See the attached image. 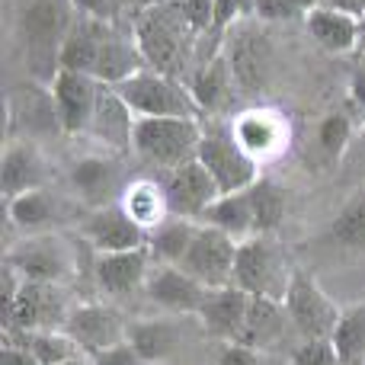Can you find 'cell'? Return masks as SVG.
<instances>
[{"instance_id": "obj_42", "label": "cell", "mask_w": 365, "mask_h": 365, "mask_svg": "<svg viewBox=\"0 0 365 365\" xmlns=\"http://www.w3.org/2000/svg\"><path fill=\"white\" fill-rule=\"evenodd\" d=\"M218 365H263V362H259L257 349L244 346V343H225Z\"/></svg>"}, {"instance_id": "obj_39", "label": "cell", "mask_w": 365, "mask_h": 365, "mask_svg": "<svg viewBox=\"0 0 365 365\" xmlns=\"http://www.w3.org/2000/svg\"><path fill=\"white\" fill-rule=\"evenodd\" d=\"M81 10V16L100 19V23H113L122 10V0H71Z\"/></svg>"}, {"instance_id": "obj_29", "label": "cell", "mask_w": 365, "mask_h": 365, "mask_svg": "<svg viewBox=\"0 0 365 365\" xmlns=\"http://www.w3.org/2000/svg\"><path fill=\"white\" fill-rule=\"evenodd\" d=\"M128 343L148 365H158L180 349V330L170 321H135L128 324Z\"/></svg>"}, {"instance_id": "obj_27", "label": "cell", "mask_w": 365, "mask_h": 365, "mask_svg": "<svg viewBox=\"0 0 365 365\" xmlns=\"http://www.w3.org/2000/svg\"><path fill=\"white\" fill-rule=\"evenodd\" d=\"M6 215L19 231L29 234H48V227L58 221V199L48 189H32L16 199H6Z\"/></svg>"}, {"instance_id": "obj_19", "label": "cell", "mask_w": 365, "mask_h": 365, "mask_svg": "<svg viewBox=\"0 0 365 365\" xmlns=\"http://www.w3.org/2000/svg\"><path fill=\"white\" fill-rule=\"evenodd\" d=\"M151 250L138 247V250H122V253H100L93 263L96 289L109 298H122L132 292L145 289L148 276H151Z\"/></svg>"}, {"instance_id": "obj_11", "label": "cell", "mask_w": 365, "mask_h": 365, "mask_svg": "<svg viewBox=\"0 0 365 365\" xmlns=\"http://www.w3.org/2000/svg\"><path fill=\"white\" fill-rule=\"evenodd\" d=\"M6 115H10V138H42V135L61 132L58 106L51 87L42 81L19 83L6 96ZM64 135V132H61Z\"/></svg>"}, {"instance_id": "obj_34", "label": "cell", "mask_w": 365, "mask_h": 365, "mask_svg": "<svg viewBox=\"0 0 365 365\" xmlns=\"http://www.w3.org/2000/svg\"><path fill=\"white\" fill-rule=\"evenodd\" d=\"M253 199V218H257V234H272L282 225L285 215V192L269 180H259L257 186H250Z\"/></svg>"}, {"instance_id": "obj_41", "label": "cell", "mask_w": 365, "mask_h": 365, "mask_svg": "<svg viewBox=\"0 0 365 365\" xmlns=\"http://www.w3.org/2000/svg\"><path fill=\"white\" fill-rule=\"evenodd\" d=\"M244 10V0H215V26L218 32H231L237 26V16Z\"/></svg>"}, {"instance_id": "obj_30", "label": "cell", "mask_w": 365, "mask_h": 365, "mask_svg": "<svg viewBox=\"0 0 365 365\" xmlns=\"http://www.w3.org/2000/svg\"><path fill=\"white\" fill-rule=\"evenodd\" d=\"M231 132H234V138H237V145L257 160L266 158V154H272V151H279V145H282V125L266 113L240 115V122L231 128Z\"/></svg>"}, {"instance_id": "obj_45", "label": "cell", "mask_w": 365, "mask_h": 365, "mask_svg": "<svg viewBox=\"0 0 365 365\" xmlns=\"http://www.w3.org/2000/svg\"><path fill=\"white\" fill-rule=\"evenodd\" d=\"M292 6H295V13H304L308 16L311 10H317V6H327V0H289Z\"/></svg>"}, {"instance_id": "obj_4", "label": "cell", "mask_w": 365, "mask_h": 365, "mask_svg": "<svg viewBox=\"0 0 365 365\" xmlns=\"http://www.w3.org/2000/svg\"><path fill=\"white\" fill-rule=\"evenodd\" d=\"M292 266L272 234H253L237 244V263H234V285L250 298H269L282 302L292 282Z\"/></svg>"}, {"instance_id": "obj_43", "label": "cell", "mask_w": 365, "mask_h": 365, "mask_svg": "<svg viewBox=\"0 0 365 365\" xmlns=\"http://www.w3.org/2000/svg\"><path fill=\"white\" fill-rule=\"evenodd\" d=\"M0 365H38V362L26 346H19V343H6L4 356H0Z\"/></svg>"}, {"instance_id": "obj_2", "label": "cell", "mask_w": 365, "mask_h": 365, "mask_svg": "<svg viewBox=\"0 0 365 365\" xmlns=\"http://www.w3.org/2000/svg\"><path fill=\"white\" fill-rule=\"evenodd\" d=\"M195 36L182 16L177 13V6H151L135 19V48H138L145 68L158 71L167 77H186L189 68V42L186 38ZM189 81V77H186Z\"/></svg>"}, {"instance_id": "obj_32", "label": "cell", "mask_w": 365, "mask_h": 365, "mask_svg": "<svg viewBox=\"0 0 365 365\" xmlns=\"http://www.w3.org/2000/svg\"><path fill=\"white\" fill-rule=\"evenodd\" d=\"M330 343L340 365H365V302L343 311Z\"/></svg>"}, {"instance_id": "obj_26", "label": "cell", "mask_w": 365, "mask_h": 365, "mask_svg": "<svg viewBox=\"0 0 365 365\" xmlns=\"http://www.w3.org/2000/svg\"><path fill=\"white\" fill-rule=\"evenodd\" d=\"M199 225H212L218 231L231 234L234 240H247L257 234V218H253V199L250 189L244 192H231V195H218L215 205L205 212V218Z\"/></svg>"}, {"instance_id": "obj_16", "label": "cell", "mask_w": 365, "mask_h": 365, "mask_svg": "<svg viewBox=\"0 0 365 365\" xmlns=\"http://www.w3.org/2000/svg\"><path fill=\"white\" fill-rule=\"evenodd\" d=\"M48 87H51V96H55L61 132L64 135L90 132L103 83L93 81V77H87V74H77V71H58L55 81H51Z\"/></svg>"}, {"instance_id": "obj_10", "label": "cell", "mask_w": 365, "mask_h": 365, "mask_svg": "<svg viewBox=\"0 0 365 365\" xmlns=\"http://www.w3.org/2000/svg\"><path fill=\"white\" fill-rule=\"evenodd\" d=\"M237 244L231 234L212 225H199L189 253L182 257L180 269L189 272L205 289H227L234 285V263H237Z\"/></svg>"}, {"instance_id": "obj_7", "label": "cell", "mask_w": 365, "mask_h": 365, "mask_svg": "<svg viewBox=\"0 0 365 365\" xmlns=\"http://www.w3.org/2000/svg\"><path fill=\"white\" fill-rule=\"evenodd\" d=\"M74 304L68 302L64 285H45V282H23L19 295L4 311V324L10 336L42 334V330H64L68 314Z\"/></svg>"}, {"instance_id": "obj_35", "label": "cell", "mask_w": 365, "mask_h": 365, "mask_svg": "<svg viewBox=\"0 0 365 365\" xmlns=\"http://www.w3.org/2000/svg\"><path fill=\"white\" fill-rule=\"evenodd\" d=\"M330 237L340 247H365V195H356L334 218Z\"/></svg>"}, {"instance_id": "obj_48", "label": "cell", "mask_w": 365, "mask_h": 365, "mask_svg": "<svg viewBox=\"0 0 365 365\" xmlns=\"http://www.w3.org/2000/svg\"><path fill=\"white\" fill-rule=\"evenodd\" d=\"M359 141H362V145H365V125H362V132H359Z\"/></svg>"}, {"instance_id": "obj_38", "label": "cell", "mask_w": 365, "mask_h": 365, "mask_svg": "<svg viewBox=\"0 0 365 365\" xmlns=\"http://www.w3.org/2000/svg\"><path fill=\"white\" fill-rule=\"evenodd\" d=\"M292 365H340L330 340H304L292 356Z\"/></svg>"}, {"instance_id": "obj_44", "label": "cell", "mask_w": 365, "mask_h": 365, "mask_svg": "<svg viewBox=\"0 0 365 365\" xmlns=\"http://www.w3.org/2000/svg\"><path fill=\"white\" fill-rule=\"evenodd\" d=\"M349 93H353V100L359 103V106L365 109V61H362V68L356 71V77H353V87H349Z\"/></svg>"}, {"instance_id": "obj_37", "label": "cell", "mask_w": 365, "mask_h": 365, "mask_svg": "<svg viewBox=\"0 0 365 365\" xmlns=\"http://www.w3.org/2000/svg\"><path fill=\"white\" fill-rule=\"evenodd\" d=\"M173 6L195 36L215 26V0H173Z\"/></svg>"}, {"instance_id": "obj_21", "label": "cell", "mask_w": 365, "mask_h": 365, "mask_svg": "<svg viewBox=\"0 0 365 365\" xmlns=\"http://www.w3.org/2000/svg\"><path fill=\"white\" fill-rule=\"evenodd\" d=\"M71 186L93 208L115 205L113 202L115 195H125L119 164L113 158H106V154H87V158L74 160V167H71Z\"/></svg>"}, {"instance_id": "obj_15", "label": "cell", "mask_w": 365, "mask_h": 365, "mask_svg": "<svg viewBox=\"0 0 365 365\" xmlns=\"http://www.w3.org/2000/svg\"><path fill=\"white\" fill-rule=\"evenodd\" d=\"M218 195H221L218 182H215L212 173L199 164V158L177 167V170H170L164 180L167 208H170V215H177V218L202 221Z\"/></svg>"}, {"instance_id": "obj_6", "label": "cell", "mask_w": 365, "mask_h": 365, "mask_svg": "<svg viewBox=\"0 0 365 365\" xmlns=\"http://www.w3.org/2000/svg\"><path fill=\"white\" fill-rule=\"evenodd\" d=\"M4 266L16 269L26 282H45V285H68L77 276V253L68 244V237L48 231V234H29L19 244L6 250Z\"/></svg>"}, {"instance_id": "obj_12", "label": "cell", "mask_w": 365, "mask_h": 365, "mask_svg": "<svg viewBox=\"0 0 365 365\" xmlns=\"http://www.w3.org/2000/svg\"><path fill=\"white\" fill-rule=\"evenodd\" d=\"M225 58L231 64V74L237 90L244 93H259L269 81L272 71V48L266 32H259L257 26L237 23L231 32H227V48Z\"/></svg>"}, {"instance_id": "obj_5", "label": "cell", "mask_w": 365, "mask_h": 365, "mask_svg": "<svg viewBox=\"0 0 365 365\" xmlns=\"http://www.w3.org/2000/svg\"><path fill=\"white\" fill-rule=\"evenodd\" d=\"M202 135L205 128L199 119H138L135 122V154L154 167L177 170L199 158Z\"/></svg>"}, {"instance_id": "obj_3", "label": "cell", "mask_w": 365, "mask_h": 365, "mask_svg": "<svg viewBox=\"0 0 365 365\" xmlns=\"http://www.w3.org/2000/svg\"><path fill=\"white\" fill-rule=\"evenodd\" d=\"M115 93L128 103L138 119H199L202 115L186 81L158 74L151 68H141L115 83Z\"/></svg>"}, {"instance_id": "obj_31", "label": "cell", "mask_w": 365, "mask_h": 365, "mask_svg": "<svg viewBox=\"0 0 365 365\" xmlns=\"http://www.w3.org/2000/svg\"><path fill=\"white\" fill-rule=\"evenodd\" d=\"M122 205H125V212L132 215L145 231H154V227L170 215L167 199H164V186H154V182H148V180L128 182L125 195H122Z\"/></svg>"}, {"instance_id": "obj_24", "label": "cell", "mask_w": 365, "mask_h": 365, "mask_svg": "<svg viewBox=\"0 0 365 365\" xmlns=\"http://www.w3.org/2000/svg\"><path fill=\"white\" fill-rule=\"evenodd\" d=\"M304 19H308V32L314 36V42L334 55L353 51L359 45V19L336 10V6H317Z\"/></svg>"}, {"instance_id": "obj_46", "label": "cell", "mask_w": 365, "mask_h": 365, "mask_svg": "<svg viewBox=\"0 0 365 365\" xmlns=\"http://www.w3.org/2000/svg\"><path fill=\"white\" fill-rule=\"evenodd\" d=\"M64 365H96L93 362V356H87V353H81V356H74V359H68Z\"/></svg>"}, {"instance_id": "obj_13", "label": "cell", "mask_w": 365, "mask_h": 365, "mask_svg": "<svg viewBox=\"0 0 365 365\" xmlns=\"http://www.w3.org/2000/svg\"><path fill=\"white\" fill-rule=\"evenodd\" d=\"M64 334L81 346V353L96 356L103 349H113L128 340V324L119 317V311L103 302H77L68 314Z\"/></svg>"}, {"instance_id": "obj_20", "label": "cell", "mask_w": 365, "mask_h": 365, "mask_svg": "<svg viewBox=\"0 0 365 365\" xmlns=\"http://www.w3.org/2000/svg\"><path fill=\"white\" fill-rule=\"evenodd\" d=\"M247 311H250V295L240 292L237 285H227V289H212L202 304L199 317L202 330L208 336L221 343H240L247 327Z\"/></svg>"}, {"instance_id": "obj_25", "label": "cell", "mask_w": 365, "mask_h": 365, "mask_svg": "<svg viewBox=\"0 0 365 365\" xmlns=\"http://www.w3.org/2000/svg\"><path fill=\"white\" fill-rule=\"evenodd\" d=\"M195 227H199V221L167 215L154 231H148V250L154 257V266H180L192 247Z\"/></svg>"}, {"instance_id": "obj_22", "label": "cell", "mask_w": 365, "mask_h": 365, "mask_svg": "<svg viewBox=\"0 0 365 365\" xmlns=\"http://www.w3.org/2000/svg\"><path fill=\"white\" fill-rule=\"evenodd\" d=\"M135 122H138V115L115 93V87L103 83L90 132H93L103 145L113 148V151H135Z\"/></svg>"}, {"instance_id": "obj_47", "label": "cell", "mask_w": 365, "mask_h": 365, "mask_svg": "<svg viewBox=\"0 0 365 365\" xmlns=\"http://www.w3.org/2000/svg\"><path fill=\"white\" fill-rule=\"evenodd\" d=\"M359 45H362V48H365V13H362V16H359Z\"/></svg>"}, {"instance_id": "obj_40", "label": "cell", "mask_w": 365, "mask_h": 365, "mask_svg": "<svg viewBox=\"0 0 365 365\" xmlns=\"http://www.w3.org/2000/svg\"><path fill=\"white\" fill-rule=\"evenodd\" d=\"M93 362H96V365H148V362L138 356V349H135L128 340L119 343V346H113V349H103V353H96Z\"/></svg>"}, {"instance_id": "obj_17", "label": "cell", "mask_w": 365, "mask_h": 365, "mask_svg": "<svg viewBox=\"0 0 365 365\" xmlns=\"http://www.w3.org/2000/svg\"><path fill=\"white\" fill-rule=\"evenodd\" d=\"M32 189H48V164L32 138H6L0 158V192L4 199H16Z\"/></svg>"}, {"instance_id": "obj_23", "label": "cell", "mask_w": 365, "mask_h": 365, "mask_svg": "<svg viewBox=\"0 0 365 365\" xmlns=\"http://www.w3.org/2000/svg\"><path fill=\"white\" fill-rule=\"evenodd\" d=\"M189 93H192L195 106H199L202 115H215L221 113V109L231 103V90L237 87L234 83V74H231V64H227L225 51H218V55L212 58V61L199 64V68L189 74Z\"/></svg>"}, {"instance_id": "obj_33", "label": "cell", "mask_w": 365, "mask_h": 365, "mask_svg": "<svg viewBox=\"0 0 365 365\" xmlns=\"http://www.w3.org/2000/svg\"><path fill=\"white\" fill-rule=\"evenodd\" d=\"M16 340H19V346H26L36 356L38 365H64L68 359L81 356V346L64 330H42V334L16 336Z\"/></svg>"}, {"instance_id": "obj_18", "label": "cell", "mask_w": 365, "mask_h": 365, "mask_svg": "<svg viewBox=\"0 0 365 365\" xmlns=\"http://www.w3.org/2000/svg\"><path fill=\"white\" fill-rule=\"evenodd\" d=\"M208 292L212 289L195 282L180 266H154L145 285L148 302L158 304L160 311H167V314H192V317L202 311Z\"/></svg>"}, {"instance_id": "obj_9", "label": "cell", "mask_w": 365, "mask_h": 365, "mask_svg": "<svg viewBox=\"0 0 365 365\" xmlns=\"http://www.w3.org/2000/svg\"><path fill=\"white\" fill-rule=\"evenodd\" d=\"M199 164L212 173L221 195L244 192L259 182V160L237 145L234 132H205L199 145Z\"/></svg>"}, {"instance_id": "obj_36", "label": "cell", "mask_w": 365, "mask_h": 365, "mask_svg": "<svg viewBox=\"0 0 365 365\" xmlns=\"http://www.w3.org/2000/svg\"><path fill=\"white\" fill-rule=\"evenodd\" d=\"M349 138H353V122H349L343 113L324 115L321 125H317V148H321L327 158H334V160L346 151Z\"/></svg>"}, {"instance_id": "obj_14", "label": "cell", "mask_w": 365, "mask_h": 365, "mask_svg": "<svg viewBox=\"0 0 365 365\" xmlns=\"http://www.w3.org/2000/svg\"><path fill=\"white\" fill-rule=\"evenodd\" d=\"M81 237L87 247H93V253H122V250H138L148 247V231L125 212L122 202L115 205H103L83 218Z\"/></svg>"}, {"instance_id": "obj_28", "label": "cell", "mask_w": 365, "mask_h": 365, "mask_svg": "<svg viewBox=\"0 0 365 365\" xmlns=\"http://www.w3.org/2000/svg\"><path fill=\"white\" fill-rule=\"evenodd\" d=\"M282 324H292L285 314L282 302H269V298H250V311H247V327L240 343L257 353L269 349L282 336Z\"/></svg>"}, {"instance_id": "obj_1", "label": "cell", "mask_w": 365, "mask_h": 365, "mask_svg": "<svg viewBox=\"0 0 365 365\" xmlns=\"http://www.w3.org/2000/svg\"><path fill=\"white\" fill-rule=\"evenodd\" d=\"M58 68L61 71H77L93 81L115 87L135 71L145 68L135 42H125L113 23H100L90 16H77L71 23L68 36H64L61 55H58Z\"/></svg>"}, {"instance_id": "obj_8", "label": "cell", "mask_w": 365, "mask_h": 365, "mask_svg": "<svg viewBox=\"0 0 365 365\" xmlns=\"http://www.w3.org/2000/svg\"><path fill=\"white\" fill-rule=\"evenodd\" d=\"M282 308L292 321V330L302 334V340H330L336 324H340V314H343L334 304V298L317 285V279L308 276L304 269L292 272V282L282 298Z\"/></svg>"}]
</instances>
